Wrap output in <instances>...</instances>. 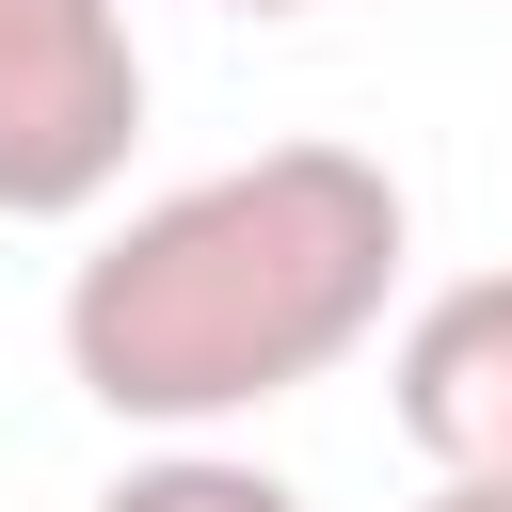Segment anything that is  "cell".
<instances>
[{
  "mask_svg": "<svg viewBox=\"0 0 512 512\" xmlns=\"http://www.w3.org/2000/svg\"><path fill=\"white\" fill-rule=\"evenodd\" d=\"M416 208L368 144H256L224 176H176L64 272V384L112 432H224L352 368L400 304Z\"/></svg>",
  "mask_w": 512,
  "mask_h": 512,
  "instance_id": "cell-1",
  "label": "cell"
},
{
  "mask_svg": "<svg viewBox=\"0 0 512 512\" xmlns=\"http://www.w3.org/2000/svg\"><path fill=\"white\" fill-rule=\"evenodd\" d=\"M144 144L128 0H0V224H80Z\"/></svg>",
  "mask_w": 512,
  "mask_h": 512,
  "instance_id": "cell-2",
  "label": "cell"
},
{
  "mask_svg": "<svg viewBox=\"0 0 512 512\" xmlns=\"http://www.w3.org/2000/svg\"><path fill=\"white\" fill-rule=\"evenodd\" d=\"M384 400H400V432H416L432 480H512V272H448L400 320Z\"/></svg>",
  "mask_w": 512,
  "mask_h": 512,
  "instance_id": "cell-3",
  "label": "cell"
},
{
  "mask_svg": "<svg viewBox=\"0 0 512 512\" xmlns=\"http://www.w3.org/2000/svg\"><path fill=\"white\" fill-rule=\"evenodd\" d=\"M96 512H304V480H272V464H240V448L176 432V448H160V464H128Z\"/></svg>",
  "mask_w": 512,
  "mask_h": 512,
  "instance_id": "cell-4",
  "label": "cell"
},
{
  "mask_svg": "<svg viewBox=\"0 0 512 512\" xmlns=\"http://www.w3.org/2000/svg\"><path fill=\"white\" fill-rule=\"evenodd\" d=\"M416 512H512V480H432Z\"/></svg>",
  "mask_w": 512,
  "mask_h": 512,
  "instance_id": "cell-5",
  "label": "cell"
},
{
  "mask_svg": "<svg viewBox=\"0 0 512 512\" xmlns=\"http://www.w3.org/2000/svg\"><path fill=\"white\" fill-rule=\"evenodd\" d=\"M224 16H304V0H224Z\"/></svg>",
  "mask_w": 512,
  "mask_h": 512,
  "instance_id": "cell-6",
  "label": "cell"
}]
</instances>
